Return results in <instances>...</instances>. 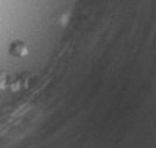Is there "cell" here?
I'll list each match as a JSON object with an SVG mask.
<instances>
[{
	"instance_id": "obj_1",
	"label": "cell",
	"mask_w": 156,
	"mask_h": 148,
	"mask_svg": "<svg viewBox=\"0 0 156 148\" xmlns=\"http://www.w3.org/2000/svg\"><path fill=\"white\" fill-rule=\"evenodd\" d=\"M9 53L12 56H15V57H22V56H25L27 53H28V50H27V45L22 41H13V43L10 44Z\"/></svg>"
},
{
	"instance_id": "obj_2",
	"label": "cell",
	"mask_w": 156,
	"mask_h": 148,
	"mask_svg": "<svg viewBox=\"0 0 156 148\" xmlns=\"http://www.w3.org/2000/svg\"><path fill=\"white\" fill-rule=\"evenodd\" d=\"M9 84V76L3 69H0V89H6Z\"/></svg>"
}]
</instances>
